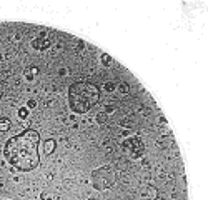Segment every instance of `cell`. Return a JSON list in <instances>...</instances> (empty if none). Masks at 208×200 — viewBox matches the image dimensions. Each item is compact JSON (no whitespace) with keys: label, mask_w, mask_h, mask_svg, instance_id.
Wrapping results in <instances>:
<instances>
[{"label":"cell","mask_w":208,"mask_h":200,"mask_svg":"<svg viewBox=\"0 0 208 200\" xmlns=\"http://www.w3.org/2000/svg\"><path fill=\"white\" fill-rule=\"evenodd\" d=\"M38 144H40V133L33 128H27L5 142L4 159L13 169L20 172H30L37 169L40 162Z\"/></svg>","instance_id":"cell-1"},{"label":"cell","mask_w":208,"mask_h":200,"mask_svg":"<svg viewBox=\"0 0 208 200\" xmlns=\"http://www.w3.org/2000/svg\"><path fill=\"white\" fill-rule=\"evenodd\" d=\"M100 100V88L90 82H75L68 87V105L75 113H87Z\"/></svg>","instance_id":"cell-2"},{"label":"cell","mask_w":208,"mask_h":200,"mask_svg":"<svg viewBox=\"0 0 208 200\" xmlns=\"http://www.w3.org/2000/svg\"><path fill=\"white\" fill-rule=\"evenodd\" d=\"M115 182V172L110 165L100 167V169L92 172V185L97 190H107L110 189Z\"/></svg>","instance_id":"cell-3"},{"label":"cell","mask_w":208,"mask_h":200,"mask_svg":"<svg viewBox=\"0 0 208 200\" xmlns=\"http://www.w3.org/2000/svg\"><path fill=\"white\" fill-rule=\"evenodd\" d=\"M122 149L130 154L132 159H138L145 152V144L141 142L140 137H128L122 142Z\"/></svg>","instance_id":"cell-4"},{"label":"cell","mask_w":208,"mask_h":200,"mask_svg":"<svg viewBox=\"0 0 208 200\" xmlns=\"http://www.w3.org/2000/svg\"><path fill=\"white\" fill-rule=\"evenodd\" d=\"M50 45H52V40H50V37L47 35V32H40V35L35 37L33 40H32V47L35 48V50H47V48H50Z\"/></svg>","instance_id":"cell-5"},{"label":"cell","mask_w":208,"mask_h":200,"mask_svg":"<svg viewBox=\"0 0 208 200\" xmlns=\"http://www.w3.org/2000/svg\"><path fill=\"white\" fill-rule=\"evenodd\" d=\"M55 149H57V142H55L53 139H48V140H45V142H43V154H45V155L53 154V152H55Z\"/></svg>","instance_id":"cell-6"},{"label":"cell","mask_w":208,"mask_h":200,"mask_svg":"<svg viewBox=\"0 0 208 200\" xmlns=\"http://www.w3.org/2000/svg\"><path fill=\"white\" fill-rule=\"evenodd\" d=\"M8 128H10V118L0 117V132H7Z\"/></svg>","instance_id":"cell-7"},{"label":"cell","mask_w":208,"mask_h":200,"mask_svg":"<svg viewBox=\"0 0 208 200\" xmlns=\"http://www.w3.org/2000/svg\"><path fill=\"white\" fill-rule=\"evenodd\" d=\"M117 90H118V93H122V95H125V93H128V90H130V85L127 82H122L117 85Z\"/></svg>","instance_id":"cell-8"},{"label":"cell","mask_w":208,"mask_h":200,"mask_svg":"<svg viewBox=\"0 0 208 200\" xmlns=\"http://www.w3.org/2000/svg\"><path fill=\"white\" fill-rule=\"evenodd\" d=\"M28 113H30V110H28L27 107H20L18 108V112H17V115H18V118L25 120V118H28Z\"/></svg>","instance_id":"cell-9"},{"label":"cell","mask_w":208,"mask_h":200,"mask_svg":"<svg viewBox=\"0 0 208 200\" xmlns=\"http://www.w3.org/2000/svg\"><path fill=\"white\" fill-rule=\"evenodd\" d=\"M103 90L105 92H108V93L115 92V90H117V83L115 82H105L103 83Z\"/></svg>","instance_id":"cell-10"},{"label":"cell","mask_w":208,"mask_h":200,"mask_svg":"<svg viewBox=\"0 0 208 200\" xmlns=\"http://www.w3.org/2000/svg\"><path fill=\"white\" fill-rule=\"evenodd\" d=\"M100 58H102V63H103L105 67H110L112 63H113V60H112V57H110L108 53H102Z\"/></svg>","instance_id":"cell-11"},{"label":"cell","mask_w":208,"mask_h":200,"mask_svg":"<svg viewBox=\"0 0 208 200\" xmlns=\"http://www.w3.org/2000/svg\"><path fill=\"white\" fill-rule=\"evenodd\" d=\"M107 118H108V115L105 112H100V113H97V117H95V120H97V123H105L107 122Z\"/></svg>","instance_id":"cell-12"},{"label":"cell","mask_w":208,"mask_h":200,"mask_svg":"<svg viewBox=\"0 0 208 200\" xmlns=\"http://www.w3.org/2000/svg\"><path fill=\"white\" fill-rule=\"evenodd\" d=\"M27 108H28V110H33V108L37 107V100L35 98H28V100H27V105H25Z\"/></svg>","instance_id":"cell-13"},{"label":"cell","mask_w":208,"mask_h":200,"mask_svg":"<svg viewBox=\"0 0 208 200\" xmlns=\"http://www.w3.org/2000/svg\"><path fill=\"white\" fill-rule=\"evenodd\" d=\"M33 78H35V75H33L30 70H27V72H25V80H27V82H33Z\"/></svg>","instance_id":"cell-14"},{"label":"cell","mask_w":208,"mask_h":200,"mask_svg":"<svg viewBox=\"0 0 208 200\" xmlns=\"http://www.w3.org/2000/svg\"><path fill=\"white\" fill-rule=\"evenodd\" d=\"M105 113H107V115H108V113H113L115 112V107L113 105H105V110H103Z\"/></svg>","instance_id":"cell-15"},{"label":"cell","mask_w":208,"mask_h":200,"mask_svg":"<svg viewBox=\"0 0 208 200\" xmlns=\"http://www.w3.org/2000/svg\"><path fill=\"white\" fill-rule=\"evenodd\" d=\"M148 195H150V199H151V200H155V199H156V195H158V194H156V190L153 189V187H151V189L148 190Z\"/></svg>","instance_id":"cell-16"},{"label":"cell","mask_w":208,"mask_h":200,"mask_svg":"<svg viewBox=\"0 0 208 200\" xmlns=\"http://www.w3.org/2000/svg\"><path fill=\"white\" fill-rule=\"evenodd\" d=\"M28 70H30V72L33 73V75H37V73H38V68H37V67H30Z\"/></svg>","instance_id":"cell-17"},{"label":"cell","mask_w":208,"mask_h":200,"mask_svg":"<svg viewBox=\"0 0 208 200\" xmlns=\"http://www.w3.org/2000/svg\"><path fill=\"white\" fill-rule=\"evenodd\" d=\"M58 73L63 77V75H67V73H68V70H67V68H60V70H58Z\"/></svg>","instance_id":"cell-18"},{"label":"cell","mask_w":208,"mask_h":200,"mask_svg":"<svg viewBox=\"0 0 208 200\" xmlns=\"http://www.w3.org/2000/svg\"><path fill=\"white\" fill-rule=\"evenodd\" d=\"M47 197H48V194H47V192H42V194H40V199H42V200H45Z\"/></svg>","instance_id":"cell-19"},{"label":"cell","mask_w":208,"mask_h":200,"mask_svg":"<svg viewBox=\"0 0 208 200\" xmlns=\"http://www.w3.org/2000/svg\"><path fill=\"white\" fill-rule=\"evenodd\" d=\"M160 123L163 125V123H166V120H165V117H160Z\"/></svg>","instance_id":"cell-20"},{"label":"cell","mask_w":208,"mask_h":200,"mask_svg":"<svg viewBox=\"0 0 208 200\" xmlns=\"http://www.w3.org/2000/svg\"><path fill=\"white\" fill-rule=\"evenodd\" d=\"M45 200H53V197H52V195H48V197H47Z\"/></svg>","instance_id":"cell-21"},{"label":"cell","mask_w":208,"mask_h":200,"mask_svg":"<svg viewBox=\"0 0 208 200\" xmlns=\"http://www.w3.org/2000/svg\"><path fill=\"white\" fill-rule=\"evenodd\" d=\"M0 165H2V157H0Z\"/></svg>","instance_id":"cell-22"},{"label":"cell","mask_w":208,"mask_h":200,"mask_svg":"<svg viewBox=\"0 0 208 200\" xmlns=\"http://www.w3.org/2000/svg\"><path fill=\"white\" fill-rule=\"evenodd\" d=\"M5 200H8V199H5Z\"/></svg>","instance_id":"cell-23"}]
</instances>
